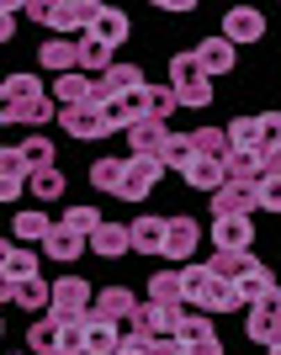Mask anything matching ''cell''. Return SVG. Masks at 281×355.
<instances>
[{
  "instance_id": "1",
  "label": "cell",
  "mask_w": 281,
  "mask_h": 355,
  "mask_svg": "<svg viewBox=\"0 0 281 355\" xmlns=\"http://www.w3.org/2000/svg\"><path fill=\"white\" fill-rule=\"evenodd\" d=\"M170 90H176L180 106H191V112L212 106V74L202 69L196 53H176V59H170Z\"/></svg>"
},
{
  "instance_id": "2",
  "label": "cell",
  "mask_w": 281,
  "mask_h": 355,
  "mask_svg": "<svg viewBox=\"0 0 281 355\" xmlns=\"http://www.w3.org/2000/svg\"><path fill=\"white\" fill-rule=\"evenodd\" d=\"M244 334H250L255 345H276L281 340V286H271L260 302H250V318H244Z\"/></svg>"
},
{
  "instance_id": "3",
  "label": "cell",
  "mask_w": 281,
  "mask_h": 355,
  "mask_svg": "<svg viewBox=\"0 0 281 355\" xmlns=\"http://www.w3.org/2000/svg\"><path fill=\"white\" fill-rule=\"evenodd\" d=\"M48 318H59V324L90 318V282L85 276H59V282H53V308H48Z\"/></svg>"
},
{
  "instance_id": "4",
  "label": "cell",
  "mask_w": 281,
  "mask_h": 355,
  "mask_svg": "<svg viewBox=\"0 0 281 355\" xmlns=\"http://www.w3.org/2000/svg\"><path fill=\"white\" fill-rule=\"evenodd\" d=\"M260 207V180H223V191H212V218H250Z\"/></svg>"
},
{
  "instance_id": "5",
  "label": "cell",
  "mask_w": 281,
  "mask_h": 355,
  "mask_svg": "<svg viewBox=\"0 0 281 355\" xmlns=\"http://www.w3.org/2000/svg\"><path fill=\"white\" fill-rule=\"evenodd\" d=\"M196 244H202V223L186 218V212H180V218H170V234H164V260H170L176 270H180V266H191Z\"/></svg>"
},
{
  "instance_id": "6",
  "label": "cell",
  "mask_w": 281,
  "mask_h": 355,
  "mask_svg": "<svg viewBox=\"0 0 281 355\" xmlns=\"http://www.w3.org/2000/svg\"><path fill=\"white\" fill-rule=\"evenodd\" d=\"M180 313H186V308H164V302H138L133 334H144V340H170V334L180 329Z\"/></svg>"
},
{
  "instance_id": "7",
  "label": "cell",
  "mask_w": 281,
  "mask_h": 355,
  "mask_svg": "<svg viewBox=\"0 0 281 355\" xmlns=\"http://www.w3.org/2000/svg\"><path fill=\"white\" fill-rule=\"evenodd\" d=\"M59 128L69 138H80V144H101V138L112 133V122L101 117V106H74V112H59Z\"/></svg>"
},
{
  "instance_id": "8",
  "label": "cell",
  "mask_w": 281,
  "mask_h": 355,
  "mask_svg": "<svg viewBox=\"0 0 281 355\" xmlns=\"http://www.w3.org/2000/svg\"><path fill=\"white\" fill-rule=\"evenodd\" d=\"M164 175V159H128V175H122V202H144V196H154V186H160Z\"/></svg>"
},
{
  "instance_id": "9",
  "label": "cell",
  "mask_w": 281,
  "mask_h": 355,
  "mask_svg": "<svg viewBox=\"0 0 281 355\" xmlns=\"http://www.w3.org/2000/svg\"><path fill=\"white\" fill-rule=\"evenodd\" d=\"M0 292H6V302H16V308H27V313H43V308H53V282H48V276L6 282Z\"/></svg>"
},
{
  "instance_id": "10",
  "label": "cell",
  "mask_w": 281,
  "mask_h": 355,
  "mask_svg": "<svg viewBox=\"0 0 281 355\" xmlns=\"http://www.w3.org/2000/svg\"><path fill=\"white\" fill-rule=\"evenodd\" d=\"M255 244V223L250 218H212V254H234Z\"/></svg>"
},
{
  "instance_id": "11",
  "label": "cell",
  "mask_w": 281,
  "mask_h": 355,
  "mask_svg": "<svg viewBox=\"0 0 281 355\" xmlns=\"http://www.w3.org/2000/svg\"><path fill=\"white\" fill-rule=\"evenodd\" d=\"M223 37H228V43H260V37H266V16L255 11V6H234V11L223 16Z\"/></svg>"
},
{
  "instance_id": "12",
  "label": "cell",
  "mask_w": 281,
  "mask_h": 355,
  "mask_svg": "<svg viewBox=\"0 0 281 355\" xmlns=\"http://www.w3.org/2000/svg\"><path fill=\"white\" fill-rule=\"evenodd\" d=\"M53 101H59V112H74V106H90L96 101V74H59L53 80Z\"/></svg>"
},
{
  "instance_id": "13",
  "label": "cell",
  "mask_w": 281,
  "mask_h": 355,
  "mask_svg": "<svg viewBox=\"0 0 281 355\" xmlns=\"http://www.w3.org/2000/svg\"><path fill=\"white\" fill-rule=\"evenodd\" d=\"M170 138H176V133H170L164 122H154V117H144L138 128H128V148H133L138 159H160Z\"/></svg>"
},
{
  "instance_id": "14",
  "label": "cell",
  "mask_w": 281,
  "mask_h": 355,
  "mask_svg": "<svg viewBox=\"0 0 281 355\" xmlns=\"http://www.w3.org/2000/svg\"><path fill=\"white\" fill-rule=\"evenodd\" d=\"M101 117L112 122V133H128V128H138V122L148 117V90H138V96H117V101H106L101 106Z\"/></svg>"
},
{
  "instance_id": "15",
  "label": "cell",
  "mask_w": 281,
  "mask_h": 355,
  "mask_svg": "<svg viewBox=\"0 0 281 355\" xmlns=\"http://www.w3.org/2000/svg\"><path fill=\"white\" fill-rule=\"evenodd\" d=\"M223 170H228V180H266L271 175V154H260V148H228Z\"/></svg>"
},
{
  "instance_id": "16",
  "label": "cell",
  "mask_w": 281,
  "mask_h": 355,
  "mask_svg": "<svg viewBox=\"0 0 281 355\" xmlns=\"http://www.w3.org/2000/svg\"><path fill=\"white\" fill-rule=\"evenodd\" d=\"M196 59H202V69L218 80V74H228V69L239 64V48L218 32V37H202V43H196Z\"/></svg>"
},
{
  "instance_id": "17",
  "label": "cell",
  "mask_w": 281,
  "mask_h": 355,
  "mask_svg": "<svg viewBox=\"0 0 281 355\" xmlns=\"http://www.w3.org/2000/svg\"><path fill=\"white\" fill-rule=\"evenodd\" d=\"M90 250L101 254V260H122V254L133 250V228H128V223H101V228L90 234Z\"/></svg>"
},
{
  "instance_id": "18",
  "label": "cell",
  "mask_w": 281,
  "mask_h": 355,
  "mask_svg": "<svg viewBox=\"0 0 281 355\" xmlns=\"http://www.w3.org/2000/svg\"><path fill=\"white\" fill-rule=\"evenodd\" d=\"M43 250H48V260H53V266H74V260H80V254L90 250V239H85V234H74V228H64V223H59V228L48 234V244H43Z\"/></svg>"
},
{
  "instance_id": "19",
  "label": "cell",
  "mask_w": 281,
  "mask_h": 355,
  "mask_svg": "<svg viewBox=\"0 0 281 355\" xmlns=\"http://www.w3.org/2000/svg\"><path fill=\"white\" fill-rule=\"evenodd\" d=\"M37 64H43L53 80L59 74H74V64H80V43H64V37H48L43 48H37Z\"/></svg>"
},
{
  "instance_id": "20",
  "label": "cell",
  "mask_w": 281,
  "mask_h": 355,
  "mask_svg": "<svg viewBox=\"0 0 281 355\" xmlns=\"http://www.w3.org/2000/svg\"><path fill=\"white\" fill-rule=\"evenodd\" d=\"M96 313L112 318V324H133V318H138V297L128 292V286H106V292L96 297Z\"/></svg>"
},
{
  "instance_id": "21",
  "label": "cell",
  "mask_w": 281,
  "mask_h": 355,
  "mask_svg": "<svg viewBox=\"0 0 281 355\" xmlns=\"http://www.w3.org/2000/svg\"><path fill=\"white\" fill-rule=\"evenodd\" d=\"M180 180H186V186H191V191H223V180H228V170H223V159H202V154H196V159L191 164H186V175H180Z\"/></svg>"
},
{
  "instance_id": "22",
  "label": "cell",
  "mask_w": 281,
  "mask_h": 355,
  "mask_svg": "<svg viewBox=\"0 0 281 355\" xmlns=\"http://www.w3.org/2000/svg\"><path fill=\"white\" fill-rule=\"evenodd\" d=\"M133 228V250L138 254H164V234H170V218H138V223H128Z\"/></svg>"
},
{
  "instance_id": "23",
  "label": "cell",
  "mask_w": 281,
  "mask_h": 355,
  "mask_svg": "<svg viewBox=\"0 0 281 355\" xmlns=\"http://www.w3.org/2000/svg\"><path fill=\"white\" fill-rule=\"evenodd\" d=\"M207 270H212V276H223V282H250L255 270H260V260H255L250 250H234V254H212Z\"/></svg>"
},
{
  "instance_id": "24",
  "label": "cell",
  "mask_w": 281,
  "mask_h": 355,
  "mask_svg": "<svg viewBox=\"0 0 281 355\" xmlns=\"http://www.w3.org/2000/svg\"><path fill=\"white\" fill-rule=\"evenodd\" d=\"M101 85H106V96L117 101V96H138V90H148V80H144L138 64H112V69L101 74Z\"/></svg>"
},
{
  "instance_id": "25",
  "label": "cell",
  "mask_w": 281,
  "mask_h": 355,
  "mask_svg": "<svg viewBox=\"0 0 281 355\" xmlns=\"http://www.w3.org/2000/svg\"><path fill=\"white\" fill-rule=\"evenodd\" d=\"M117 345H122L117 324H112V318H101V313H90V318H85V350H90V355H117Z\"/></svg>"
},
{
  "instance_id": "26",
  "label": "cell",
  "mask_w": 281,
  "mask_h": 355,
  "mask_svg": "<svg viewBox=\"0 0 281 355\" xmlns=\"http://www.w3.org/2000/svg\"><path fill=\"white\" fill-rule=\"evenodd\" d=\"M90 32H96L106 48H122L128 37H133V21H128L117 6H101V16H96V27H90Z\"/></svg>"
},
{
  "instance_id": "27",
  "label": "cell",
  "mask_w": 281,
  "mask_h": 355,
  "mask_svg": "<svg viewBox=\"0 0 281 355\" xmlns=\"http://www.w3.org/2000/svg\"><path fill=\"white\" fill-rule=\"evenodd\" d=\"M0 266H6V282H27V276H37V254H32L27 244L6 239V250H0Z\"/></svg>"
},
{
  "instance_id": "28",
  "label": "cell",
  "mask_w": 281,
  "mask_h": 355,
  "mask_svg": "<svg viewBox=\"0 0 281 355\" xmlns=\"http://www.w3.org/2000/svg\"><path fill=\"white\" fill-rule=\"evenodd\" d=\"M53 228H59V223H48V212H16V223H11L16 244H48Z\"/></svg>"
},
{
  "instance_id": "29",
  "label": "cell",
  "mask_w": 281,
  "mask_h": 355,
  "mask_svg": "<svg viewBox=\"0 0 281 355\" xmlns=\"http://www.w3.org/2000/svg\"><path fill=\"white\" fill-rule=\"evenodd\" d=\"M148 302H164V308H186V286H180V270H160V276H148Z\"/></svg>"
},
{
  "instance_id": "30",
  "label": "cell",
  "mask_w": 281,
  "mask_h": 355,
  "mask_svg": "<svg viewBox=\"0 0 281 355\" xmlns=\"http://www.w3.org/2000/svg\"><path fill=\"white\" fill-rule=\"evenodd\" d=\"M53 112H59V101H53V96H43V101H27V106H0V117H6V122H27V128H43V122H53Z\"/></svg>"
},
{
  "instance_id": "31",
  "label": "cell",
  "mask_w": 281,
  "mask_h": 355,
  "mask_svg": "<svg viewBox=\"0 0 281 355\" xmlns=\"http://www.w3.org/2000/svg\"><path fill=\"white\" fill-rule=\"evenodd\" d=\"M176 340H180V345H207V340H218V334H212V313H202V308H186V313H180Z\"/></svg>"
},
{
  "instance_id": "32",
  "label": "cell",
  "mask_w": 281,
  "mask_h": 355,
  "mask_svg": "<svg viewBox=\"0 0 281 355\" xmlns=\"http://www.w3.org/2000/svg\"><path fill=\"white\" fill-rule=\"evenodd\" d=\"M6 106H27V101H43V80L37 74H6V85H0Z\"/></svg>"
},
{
  "instance_id": "33",
  "label": "cell",
  "mask_w": 281,
  "mask_h": 355,
  "mask_svg": "<svg viewBox=\"0 0 281 355\" xmlns=\"http://www.w3.org/2000/svg\"><path fill=\"white\" fill-rule=\"evenodd\" d=\"M234 308H250V302H244V292H239V282L212 276V292H207V302H202V313H234Z\"/></svg>"
},
{
  "instance_id": "34",
  "label": "cell",
  "mask_w": 281,
  "mask_h": 355,
  "mask_svg": "<svg viewBox=\"0 0 281 355\" xmlns=\"http://www.w3.org/2000/svg\"><path fill=\"white\" fill-rule=\"evenodd\" d=\"M122 175H128V159H96L90 164V186L106 196H122Z\"/></svg>"
},
{
  "instance_id": "35",
  "label": "cell",
  "mask_w": 281,
  "mask_h": 355,
  "mask_svg": "<svg viewBox=\"0 0 281 355\" xmlns=\"http://www.w3.org/2000/svg\"><path fill=\"white\" fill-rule=\"evenodd\" d=\"M180 286H186V308H202L212 292V270L207 266H180Z\"/></svg>"
},
{
  "instance_id": "36",
  "label": "cell",
  "mask_w": 281,
  "mask_h": 355,
  "mask_svg": "<svg viewBox=\"0 0 281 355\" xmlns=\"http://www.w3.org/2000/svg\"><path fill=\"white\" fill-rule=\"evenodd\" d=\"M80 64H85V69L96 74V80H101V74L112 69V48H106L101 37H96V32H85V37H80Z\"/></svg>"
},
{
  "instance_id": "37",
  "label": "cell",
  "mask_w": 281,
  "mask_h": 355,
  "mask_svg": "<svg viewBox=\"0 0 281 355\" xmlns=\"http://www.w3.org/2000/svg\"><path fill=\"white\" fill-rule=\"evenodd\" d=\"M27 350L32 355H59V318H37L27 329Z\"/></svg>"
},
{
  "instance_id": "38",
  "label": "cell",
  "mask_w": 281,
  "mask_h": 355,
  "mask_svg": "<svg viewBox=\"0 0 281 355\" xmlns=\"http://www.w3.org/2000/svg\"><path fill=\"white\" fill-rule=\"evenodd\" d=\"M191 148L202 154V159H228V128H196Z\"/></svg>"
},
{
  "instance_id": "39",
  "label": "cell",
  "mask_w": 281,
  "mask_h": 355,
  "mask_svg": "<svg viewBox=\"0 0 281 355\" xmlns=\"http://www.w3.org/2000/svg\"><path fill=\"white\" fill-rule=\"evenodd\" d=\"M64 191H69V180H64L59 164H53V170H32V196H43V202H59Z\"/></svg>"
},
{
  "instance_id": "40",
  "label": "cell",
  "mask_w": 281,
  "mask_h": 355,
  "mask_svg": "<svg viewBox=\"0 0 281 355\" xmlns=\"http://www.w3.org/2000/svg\"><path fill=\"white\" fill-rule=\"evenodd\" d=\"M160 159H164V170H176V175H186V164L196 159V148H191V133H176L170 144H164V154H160Z\"/></svg>"
},
{
  "instance_id": "41",
  "label": "cell",
  "mask_w": 281,
  "mask_h": 355,
  "mask_svg": "<svg viewBox=\"0 0 281 355\" xmlns=\"http://www.w3.org/2000/svg\"><path fill=\"white\" fill-rule=\"evenodd\" d=\"M16 154L27 159V170H53V144L43 133H32L27 144H16Z\"/></svg>"
},
{
  "instance_id": "42",
  "label": "cell",
  "mask_w": 281,
  "mask_h": 355,
  "mask_svg": "<svg viewBox=\"0 0 281 355\" xmlns=\"http://www.w3.org/2000/svg\"><path fill=\"white\" fill-rule=\"evenodd\" d=\"M228 148H260V117H234L228 122Z\"/></svg>"
},
{
  "instance_id": "43",
  "label": "cell",
  "mask_w": 281,
  "mask_h": 355,
  "mask_svg": "<svg viewBox=\"0 0 281 355\" xmlns=\"http://www.w3.org/2000/svg\"><path fill=\"white\" fill-rule=\"evenodd\" d=\"M101 223H106V218H101V212H96V207H85V202H74V207L64 212V228H74V234H85V239L96 234Z\"/></svg>"
},
{
  "instance_id": "44",
  "label": "cell",
  "mask_w": 281,
  "mask_h": 355,
  "mask_svg": "<svg viewBox=\"0 0 281 355\" xmlns=\"http://www.w3.org/2000/svg\"><path fill=\"white\" fill-rule=\"evenodd\" d=\"M59 355H90V350H85V318L59 324Z\"/></svg>"
},
{
  "instance_id": "45",
  "label": "cell",
  "mask_w": 281,
  "mask_h": 355,
  "mask_svg": "<svg viewBox=\"0 0 281 355\" xmlns=\"http://www.w3.org/2000/svg\"><path fill=\"white\" fill-rule=\"evenodd\" d=\"M176 106H180V96L170 85H148V117H154V122H170Z\"/></svg>"
},
{
  "instance_id": "46",
  "label": "cell",
  "mask_w": 281,
  "mask_h": 355,
  "mask_svg": "<svg viewBox=\"0 0 281 355\" xmlns=\"http://www.w3.org/2000/svg\"><path fill=\"white\" fill-rule=\"evenodd\" d=\"M260 154H281V112H260Z\"/></svg>"
},
{
  "instance_id": "47",
  "label": "cell",
  "mask_w": 281,
  "mask_h": 355,
  "mask_svg": "<svg viewBox=\"0 0 281 355\" xmlns=\"http://www.w3.org/2000/svg\"><path fill=\"white\" fill-rule=\"evenodd\" d=\"M271 286H276V276H271V266H260V270L250 276V282H239V292H244V302H260V297H266Z\"/></svg>"
},
{
  "instance_id": "48",
  "label": "cell",
  "mask_w": 281,
  "mask_h": 355,
  "mask_svg": "<svg viewBox=\"0 0 281 355\" xmlns=\"http://www.w3.org/2000/svg\"><path fill=\"white\" fill-rule=\"evenodd\" d=\"M260 207H266V212H281V180H276V175L260 180Z\"/></svg>"
},
{
  "instance_id": "49",
  "label": "cell",
  "mask_w": 281,
  "mask_h": 355,
  "mask_svg": "<svg viewBox=\"0 0 281 355\" xmlns=\"http://www.w3.org/2000/svg\"><path fill=\"white\" fill-rule=\"evenodd\" d=\"M148 355H186V345L170 334V340H148Z\"/></svg>"
},
{
  "instance_id": "50",
  "label": "cell",
  "mask_w": 281,
  "mask_h": 355,
  "mask_svg": "<svg viewBox=\"0 0 281 355\" xmlns=\"http://www.w3.org/2000/svg\"><path fill=\"white\" fill-rule=\"evenodd\" d=\"M117 355H148V340L144 334H128V340L117 345Z\"/></svg>"
},
{
  "instance_id": "51",
  "label": "cell",
  "mask_w": 281,
  "mask_h": 355,
  "mask_svg": "<svg viewBox=\"0 0 281 355\" xmlns=\"http://www.w3.org/2000/svg\"><path fill=\"white\" fill-rule=\"evenodd\" d=\"M186 355H223V345H218V340H207V345H186Z\"/></svg>"
},
{
  "instance_id": "52",
  "label": "cell",
  "mask_w": 281,
  "mask_h": 355,
  "mask_svg": "<svg viewBox=\"0 0 281 355\" xmlns=\"http://www.w3.org/2000/svg\"><path fill=\"white\" fill-rule=\"evenodd\" d=\"M271 175H276V180H281V154H271Z\"/></svg>"
},
{
  "instance_id": "53",
  "label": "cell",
  "mask_w": 281,
  "mask_h": 355,
  "mask_svg": "<svg viewBox=\"0 0 281 355\" xmlns=\"http://www.w3.org/2000/svg\"><path fill=\"white\" fill-rule=\"evenodd\" d=\"M271 355H281V340H276V345H271Z\"/></svg>"
},
{
  "instance_id": "54",
  "label": "cell",
  "mask_w": 281,
  "mask_h": 355,
  "mask_svg": "<svg viewBox=\"0 0 281 355\" xmlns=\"http://www.w3.org/2000/svg\"><path fill=\"white\" fill-rule=\"evenodd\" d=\"M16 355H32V350H16Z\"/></svg>"
}]
</instances>
